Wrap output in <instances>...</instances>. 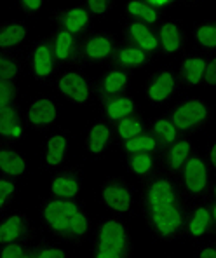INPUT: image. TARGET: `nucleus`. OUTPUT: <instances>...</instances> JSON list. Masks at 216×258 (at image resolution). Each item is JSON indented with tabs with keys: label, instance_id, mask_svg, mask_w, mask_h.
Masks as SVG:
<instances>
[{
	"label": "nucleus",
	"instance_id": "1",
	"mask_svg": "<svg viewBox=\"0 0 216 258\" xmlns=\"http://www.w3.org/2000/svg\"><path fill=\"white\" fill-rule=\"evenodd\" d=\"M77 213V208L71 203H61V201H56L51 203L45 210V218L51 223L54 229H66L70 227V218Z\"/></svg>",
	"mask_w": 216,
	"mask_h": 258
},
{
	"label": "nucleus",
	"instance_id": "2",
	"mask_svg": "<svg viewBox=\"0 0 216 258\" xmlns=\"http://www.w3.org/2000/svg\"><path fill=\"white\" fill-rule=\"evenodd\" d=\"M124 244V229L117 222L105 223L101 230V242L100 251H113L119 253Z\"/></svg>",
	"mask_w": 216,
	"mask_h": 258
},
{
	"label": "nucleus",
	"instance_id": "3",
	"mask_svg": "<svg viewBox=\"0 0 216 258\" xmlns=\"http://www.w3.org/2000/svg\"><path fill=\"white\" fill-rule=\"evenodd\" d=\"M154 220L162 234H169L180 225V215L173 208V204L154 206Z\"/></svg>",
	"mask_w": 216,
	"mask_h": 258
},
{
	"label": "nucleus",
	"instance_id": "4",
	"mask_svg": "<svg viewBox=\"0 0 216 258\" xmlns=\"http://www.w3.org/2000/svg\"><path fill=\"white\" fill-rule=\"evenodd\" d=\"M204 115H206V108H204L199 101H190V103L178 108V112L174 113V122H176L178 127L185 129V127L192 126V124L199 122Z\"/></svg>",
	"mask_w": 216,
	"mask_h": 258
},
{
	"label": "nucleus",
	"instance_id": "5",
	"mask_svg": "<svg viewBox=\"0 0 216 258\" xmlns=\"http://www.w3.org/2000/svg\"><path fill=\"white\" fill-rule=\"evenodd\" d=\"M185 178H187V185L192 192H199L204 188V185H206V168L199 159H192L187 164Z\"/></svg>",
	"mask_w": 216,
	"mask_h": 258
},
{
	"label": "nucleus",
	"instance_id": "6",
	"mask_svg": "<svg viewBox=\"0 0 216 258\" xmlns=\"http://www.w3.org/2000/svg\"><path fill=\"white\" fill-rule=\"evenodd\" d=\"M59 87H61L63 93L71 96L75 101H84L87 98V86L84 79L75 74H68L66 77H63L61 82H59Z\"/></svg>",
	"mask_w": 216,
	"mask_h": 258
},
{
	"label": "nucleus",
	"instance_id": "7",
	"mask_svg": "<svg viewBox=\"0 0 216 258\" xmlns=\"http://www.w3.org/2000/svg\"><path fill=\"white\" fill-rule=\"evenodd\" d=\"M56 117V108L51 101L40 100L30 108V120L35 124H47L52 122Z\"/></svg>",
	"mask_w": 216,
	"mask_h": 258
},
{
	"label": "nucleus",
	"instance_id": "8",
	"mask_svg": "<svg viewBox=\"0 0 216 258\" xmlns=\"http://www.w3.org/2000/svg\"><path fill=\"white\" fill-rule=\"evenodd\" d=\"M103 196H105V201L108 203V206H112L113 210L126 211L127 208H129V194L124 190V188L108 187Z\"/></svg>",
	"mask_w": 216,
	"mask_h": 258
},
{
	"label": "nucleus",
	"instance_id": "9",
	"mask_svg": "<svg viewBox=\"0 0 216 258\" xmlns=\"http://www.w3.org/2000/svg\"><path fill=\"white\" fill-rule=\"evenodd\" d=\"M0 168L9 174H20L25 171V162L14 152H0Z\"/></svg>",
	"mask_w": 216,
	"mask_h": 258
},
{
	"label": "nucleus",
	"instance_id": "10",
	"mask_svg": "<svg viewBox=\"0 0 216 258\" xmlns=\"http://www.w3.org/2000/svg\"><path fill=\"white\" fill-rule=\"evenodd\" d=\"M150 201L154 206H162V204L173 203V190L168 181H159V183H155L154 187H152Z\"/></svg>",
	"mask_w": 216,
	"mask_h": 258
},
{
	"label": "nucleus",
	"instance_id": "11",
	"mask_svg": "<svg viewBox=\"0 0 216 258\" xmlns=\"http://www.w3.org/2000/svg\"><path fill=\"white\" fill-rule=\"evenodd\" d=\"M173 91V77L169 74H162L154 86L150 87V96L154 100H164Z\"/></svg>",
	"mask_w": 216,
	"mask_h": 258
},
{
	"label": "nucleus",
	"instance_id": "12",
	"mask_svg": "<svg viewBox=\"0 0 216 258\" xmlns=\"http://www.w3.org/2000/svg\"><path fill=\"white\" fill-rule=\"evenodd\" d=\"M18 126V115L13 108L4 107L0 108V133L2 135H13Z\"/></svg>",
	"mask_w": 216,
	"mask_h": 258
},
{
	"label": "nucleus",
	"instance_id": "13",
	"mask_svg": "<svg viewBox=\"0 0 216 258\" xmlns=\"http://www.w3.org/2000/svg\"><path fill=\"white\" fill-rule=\"evenodd\" d=\"M20 227H21V220L20 216H13L9 218L2 227H0V241L2 242H9L14 241L20 234Z\"/></svg>",
	"mask_w": 216,
	"mask_h": 258
},
{
	"label": "nucleus",
	"instance_id": "14",
	"mask_svg": "<svg viewBox=\"0 0 216 258\" xmlns=\"http://www.w3.org/2000/svg\"><path fill=\"white\" fill-rule=\"evenodd\" d=\"M65 152V140L61 136H54L49 140V152H47V162L49 164H59Z\"/></svg>",
	"mask_w": 216,
	"mask_h": 258
},
{
	"label": "nucleus",
	"instance_id": "15",
	"mask_svg": "<svg viewBox=\"0 0 216 258\" xmlns=\"http://www.w3.org/2000/svg\"><path fill=\"white\" fill-rule=\"evenodd\" d=\"M23 37H25V28L23 26H9L6 28L2 33H0V45L2 47H7V45H14L18 42H21Z\"/></svg>",
	"mask_w": 216,
	"mask_h": 258
},
{
	"label": "nucleus",
	"instance_id": "16",
	"mask_svg": "<svg viewBox=\"0 0 216 258\" xmlns=\"http://www.w3.org/2000/svg\"><path fill=\"white\" fill-rule=\"evenodd\" d=\"M131 32H132V35L136 37V40L139 42V45H143L145 49H154L155 45H157L155 37L152 35V33L143 25H132Z\"/></svg>",
	"mask_w": 216,
	"mask_h": 258
},
{
	"label": "nucleus",
	"instance_id": "17",
	"mask_svg": "<svg viewBox=\"0 0 216 258\" xmlns=\"http://www.w3.org/2000/svg\"><path fill=\"white\" fill-rule=\"evenodd\" d=\"M35 70L39 75H47L51 72V54L47 47H39L35 52Z\"/></svg>",
	"mask_w": 216,
	"mask_h": 258
},
{
	"label": "nucleus",
	"instance_id": "18",
	"mask_svg": "<svg viewBox=\"0 0 216 258\" xmlns=\"http://www.w3.org/2000/svg\"><path fill=\"white\" fill-rule=\"evenodd\" d=\"M108 140V129L105 126H94L93 131H91V150L93 152H100L103 150L105 143Z\"/></svg>",
	"mask_w": 216,
	"mask_h": 258
},
{
	"label": "nucleus",
	"instance_id": "19",
	"mask_svg": "<svg viewBox=\"0 0 216 258\" xmlns=\"http://www.w3.org/2000/svg\"><path fill=\"white\" fill-rule=\"evenodd\" d=\"M162 42H164V47L168 51H176L178 45H180V35H178V30L174 25H164L162 28Z\"/></svg>",
	"mask_w": 216,
	"mask_h": 258
},
{
	"label": "nucleus",
	"instance_id": "20",
	"mask_svg": "<svg viewBox=\"0 0 216 258\" xmlns=\"http://www.w3.org/2000/svg\"><path fill=\"white\" fill-rule=\"evenodd\" d=\"M110 52V44L107 39L103 37H98V39H93L89 44H87V54L91 58H103Z\"/></svg>",
	"mask_w": 216,
	"mask_h": 258
},
{
	"label": "nucleus",
	"instance_id": "21",
	"mask_svg": "<svg viewBox=\"0 0 216 258\" xmlns=\"http://www.w3.org/2000/svg\"><path fill=\"white\" fill-rule=\"evenodd\" d=\"M52 190L61 197H71V196H75V192H77V183H75L74 180L58 178V180L52 183Z\"/></svg>",
	"mask_w": 216,
	"mask_h": 258
},
{
	"label": "nucleus",
	"instance_id": "22",
	"mask_svg": "<svg viewBox=\"0 0 216 258\" xmlns=\"http://www.w3.org/2000/svg\"><path fill=\"white\" fill-rule=\"evenodd\" d=\"M204 61L202 59H188L187 63H185V74H187V79L190 82H199L200 75H202L204 72Z\"/></svg>",
	"mask_w": 216,
	"mask_h": 258
},
{
	"label": "nucleus",
	"instance_id": "23",
	"mask_svg": "<svg viewBox=\"0 0 216 258\" xmlns=\"http://www.w3.org/2000/svg\"><path fill=\"white\" fill-rule=\"evenodd\" d=\"M131 110H132V103L127 100V98H122V100H117L110 105L108 113H110V117H113V119H119V117H122V115H127Z\"/></svg>",
	"mask_w": 216,
	"mask_h": 258
},
{
	"label": "nucleus",
	"instance_id": "24",
	"mask_svg": "<svg viewBox=\"0 0 216 258\" xmlns=\"http://www.w3.org/2000/svg\"><path fill=\"white\" fill-rule=\"evenodd\" d=\"M86 21H87V14L82 9L70 11L66 16V26L70 32H77L82 25H86Z\"/></svg>",
	"mask_w": 216,
	"mask_h": 258
},
{
	"label": "nucleus",
	"instance_id": "25",
	"mask_svg": "<svg viewBox=\"0 0 216 258\" xmlns=\"http://www.w3.org/2000/svg\"><path fill=\"white\" fill-rule=\"evenodd\" d=\"M207 222H209V216H207V211L204 210V208L197 210L195 218L192 220V225H190L192 234H195V236H200V234H202L204 230H206Z\"/></svg>",
	"mask_w": 216,
	"mask_h": 258
},
{
	"label": "nucleus",
	"instance_id": "26",
	"mask_svg": "<svg viewBox=\"0 0 216 258\" xmlns=\"http://www.w3.org/2000/svg\"><path fill=\"white\" fill-rule=\"evenodd\" d=\"M129 11L132 14H136V16L143 18V20H147V21H155V20H157V18H155V11L150 9L147 4L131 2L129 4Z\"/></svg>",
	"mask_w": 216,
	"mask_h": 258
},
{
	"label": "nucleus",
	"instance_id": "27",
	"mask_svg": "<svg viewBox=\"0 0 216 258\" xmlns=\"http://www.w3.org/2000/svg\"><path fill=\"white\" fill-rule=\"evenodd\" d=\"M155 145V142L152 138H147V136H139V138H131L127 142V150L136 152V150H152Z\"/></svg>",
	"mask_w": 216,
	"mask_h": 258
},
{
	"label": "nucleus",
	"instance_id": "28",
	"mask_svg": "<svg viewBox=\"0 0 216 258\" xmlns=\"http://www.w3.org/2000/svg\"><path fill=\"white\" fill-rule=\"evenodd\" d=\"M187 154H188V143H185V142L178 143V145L173 149V154H171V166L173 168H180L181 162H183L185 157H187Z\"/></svg>",
	"mask_w": 216,
	"mask_h": 258
},
{
	"label": "nucleus",
	"instance_id": "29",
	"mask_svg": "<svg viewBox=\"0 0 216 258\" xmlns=\"http://www.w3.org/2000/svg\"><path fill=\"white\" fill-rule=\"evenodd\" d=\"M197 37L204 45H209V47H216V28L213 26H202V28L197 32Z\"/></svg>",
	"mask_w": 216,
	"mask_h": 258
},
{
	"label": "nucleus",
	"instance_id": "30",
	"mask_svg": "<svg viewBox=\"0 0 216 258\" xmlns=\"http://www.w3.org/2000/svg\"><path fill=\"white\" fill-rule=\"evenodd\" d=\"M13 96H14V86L11 82H7L6 79H2L0 81V108L7 107V103L13 100Z\"/></svg>",
	"mask_w": 216,
	"mask_h": 258
},
{
	"label": "nucleus",
	"instance_id": "31",
	"mask_svg": "<svg viewBox=\"0 0 216 258\" xmlns=\"http://www.w3.org/2000/svg\"><path fill=\"white\" fill-rule=\"evenodd\" d=\"M119 131H120V135H122L124 138L131 140L132 136H136L139 131H141V127H139V124H138V122H134V120L126 119V120H122V124H120Z\"/></svg>",
	"mask_w": 216,
	"mask_h": 258
},
{
	"label": "nucleus",
	"instance_id": "32",
	"mask_svg": "<svg viewBox=\"0 0 216 258\" xmlns=\"http://www.w3.org/2000/svg\"><path fill=\"white\" fill-rule=\"evenodd\" d=\"M70 45H71L70 33H66V32L59 33V37H58V47H56V54H58L59 58H66L68 51H70Z\"/></svg>",
	"mask_w": 216,
	"mask_h": 258
},
{
	"label": "nucleus",
	"instance_id": "33",
	"mask_svg": "<svg viewBox=\"0 0 216 258\" xmlns=\"http://www.w3.org/2000/svg\"><path fill=\"white\" fill-rule=\"evenodd\" d=\"M126 84V75L124 74H119V72H113V74L108 75L107 82H105V86H107L108 91H119L120 87Z\"/></svg>",
	"mask_w": 216,
	"mask_h": 258
},
{
	"label": "nucleus",
	"instance_id": "34",
	"mask_svg": "<svg viewBox=\"0 0 216 258\" xmlns=\"http://www.w3.org/2000/svg\"><path fill=\"white\" fill-rule=\"evenodd\" d=\"M120 59H122L124 63L134 64V63H141L143 59H145V56H143V52L138 51V49H126V51H122V54H120Z\"/></svg>",
	"mask_w": 216,
	"mask_h": 258
},
{
	"label": "nucleus",
	"instance_id": "35",
	"mask_svg": "<svg viewBox=\"0 0 216 258\" xmlns=\"http://www.w3.org/2000/svg\"><path fill=\"white\" fill-rule=\"evenodd\" d=\"M70 227H71V230H74L75 234H84L86 229H87V222H86V218L81 213H75L70 218Z\"/></svg>",
	"mask_w": 216,
	"mask_h": 258
},
{
	"label": "nucleus",
	"instance_id": "36",
	"mask_svg": "<svg viewBox=\"0 0 216 258\" xmlns=\"http://www.w3.org/2000/svg\"><path fill=\"white\" fill-rule=\"evenodd\" d=\"M132 168H134L136 173H145V171H149V168H150V157H149V155H145V154L136 155V157L132 159Z\"/></svg>",
	"mask_w": 216,
	"mask_h": 258
},
{
	"label": "nucleus",
	"instance_id": "37",
	"mask_svg": "<svg viewBox=\"0 0 216 258\" xmlns=\"http://www.w3.org/2000/svg\"><path fill=\"white\" fill-rule=\"evenodd\" d=\"M16 75V64L0 58V79H13Z\"/></svg>",
	"mask_w": 216,
	"mask_h": 258
},
{
	"label": "nucleus",
	"instance_id": "38",
	"mask_svg": "<svg viewBox=\"0 0 216 258\" xmlns=\"http://www.w3.org/2000/svg\"><path fill=\"white\" fill-rule=\"evenodd\" d=\"M155 129H157V133L164 135V138L168 140V142H173L174 140V129L171 124L166 122V120H159V122L155 124Z\"/></svg>",
	"mask_w": 216,
	"mask_h": 258
},
{
	"label": "nucleus",
	"instance_id": "39",
	"mask_svg": "<svg viewBox=\"0 0 216 258\" xmlns=\"http://www.w3.org/2000/svg\"><path fill=\"white\" fill-rule=\"evenodd\" d=\"M2 258H26V256L23 255V251H21V248H20V246H16V244H11V246H7V248L4 249Z\"/></svg>",
	"mask_w": 216,
	"mask_h": 258
},
{
	"label": "nucleus",
	"instance_id": "40",
	"mask_svg": "<svg viewBox=\"0 0 216 258\" xmlns=\"http://www.w3.org/2000/svg\"><path fill=\"white\" fill-rule=\"evenodd\" d=\"M13 190H14L13 183H9V181H0V206H2L4 201H6V197L9 196Z\"/></svg>",
	"mask_w": 216,
	"mask_h": 258
},
{
	"label": "nucleus",
	"instance_id": "41",
	"mask_svg": "<svg viewBox=\"0 0 216 258\" xmlns=\"http://www.w3.org/2000/svg\"><path fill=\"white\" fill-rule=\"evenodd\" d=\"M206 81L209 84H216V59H213L209 67L206 68Z\"/></svg>",
	"mask_w": 216,
	"mask_h": 258
},
{
	"label": "nucleus",
	"instance_id": "42",
	"mask_svg": "<svg viewBox=\"0 0 216 258\" xmlns=\"http://www.w3.org/2000/svg\"><path fill=\"white\" fill-rule=\"evenodd\" d=\"M89 7L94 13H103L107 7V0H89Z\"/></svg>",
	"mask_w": 216,
	"mask_h": 258
},
{
	"label": "nucleus",
	"instance_id": "43",
	"mask_svg": "<svg viewBox=\"0 0 216 258\" xmlns=\"http://www.w3.org/2000/svg\"><path fill=\"white\" fill-rule=\"evenodd\" d=\"M39 258H63V251H59V249H47Z\"/></svg>",
	"mask_w": 216,
	"mask_h": 258
},
{
	"label": "nucleus",
	"instance_id": "44",
	"mask_svg": "<svg viewBox=\"0 0 216 258\" xmlns=\"http://www.w3.org/2000/svg\"><path fill=\"white\" fill-rule=\"evenodd\" d=\"M98 258H120L119 253H113V251H100Z\"/></svg>",
	"mask_w": 216,
	"mask_h": 258
},
{
	"label": "nucleus",
	"instance_id": "45",
	"mask_svg": "<svg viewBox=\"0 0 216 258\" xmlns=\"http://www.w3.org/2000/svg\"><path fill=\"white\" fill-rule=\"evenodd\" d=\"M23 2H25L30 9H39L40 7V0H23Z\"/></svg>",
	"mask_w": 216,
	"mask_h": 258
},
{
	"label": "nucleus",
	"instance_id": "46",
	"mask_svg": "<svg viewBox=\"0 0 216 258\" xmlns=\"http://www.w3.org/2000/svg\"><path fill=\"white\" fill-rule=\"evenodd\" d=\"M200 258H216V251L214 249H204L200 253Z\"/></svg>",
	"mask_w": 216,
	"mask_h": 258
},
{
	"label": "nucleus",
	"instance_id": "47",
	"mask_svg": "<svg viewBox=\"0 0 216 258\" xmlns=\"http://www.w3.org/2000/svg\"><path fill=\"white\" fill-rule=\"evenodd\" d=\"M211 159H213V164L216 166V145H214L213 152H211Z\"/></svg>",
	"mask_w": 216,
	"mask_h": 258
},
{
	"label": "nucleus",
	"instance_id": "48",
	"mask_svg": "<svg viewBox=\"0 0 216 258\" xmlns=\"http://www.w3.org/2000/svg\"><path fill=\"white\" fill-rule=\"evenodd\" d=\"M150 2H154V4H164V2H168V0H150Z\"/></svg>",
	"mask_w": 216,
	"mask_h": 258
},
{
	"label": "nucleus",
	"instance_id": "49",
	"mask_svg": "<svg viewBox=\"0 0 216 258\" xmlns=\"http://www.w3.org/2000/svg\"><path fill=\"white\" fill-rule=\"evenodd\" d=\"M13 135H14V136H20V127H16V129H14V133H13Z\"/></svg>",
	"mask_w": 216,
	"mask_h": 258
},
{
	"label": "nucleus",
	"instance_id": "50",
	"mask_svg": "<svg viewBox=\"0 0 216 258\" xmlns=\"http://www.w3.org/2000/svg\"><path fill=\"white\" fill-rule=\"evenodd\" d=\"M214 218H216V208H214Z\"/></svg>",
	"mask_w": 216,
	"mask_h": 258
}]
</instances>
